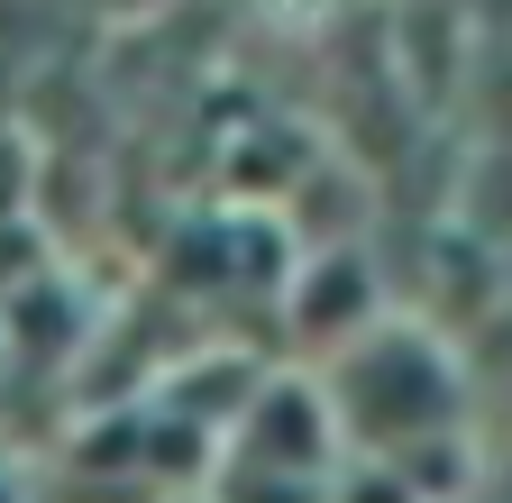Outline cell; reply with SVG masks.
Segmentation results:
<instances>
[{"mask_svg": "<svg viewBox=\"0 0 512 503\" xmlns=\"http://www.w3.org/2000/svg\"><path fill=\"white\" fill-rule=\"evenodd\" d=\"M375 266L357 257V247H320L311 266H293V293H284V321L330 357V348H348L366 321H375Z\"/></svg>", "mask_w": 512, "mask_h": 503, "instance_id": "3957f363", "label": "cell"}, {"mask_svg": "<svg viewBox=\"0 0 512 503\" xmlns=\"http://www.w3.org/2000/svg\"><path fill=\"white\" fill-rule=\"evenodd\" d=\"M220 467H229V485L330 494V476L348 467V449H339L330 403H320V375H284V366L256 375L247 403L220 421Z\"/></svg>", "mask_w": 512, "mask_h": 503, "instance_id": "7a4b0ae2", "label": "cell"}, {"mask_svg": "<svg viewBox=\"0 0 512 503\" xmlns=\"http://www.w3.org/2000/svg\"><path fill=\"white\" fill-rule=\"evenodd\" d=\"M320 403H330L348 458L421 467L430 449H458V430H467V366L430 321L375 311L348 348L320 357Z\"/></svg>", "mask_w": 512, "mask_h": 503, "instance_id": "6da1fadb", "label": "cell"}]
</instances>
